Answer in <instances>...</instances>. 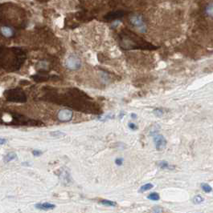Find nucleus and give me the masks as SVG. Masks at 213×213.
Masks as SVG:
<instances>
[{"mask_svg": "<svg viewBox=\"0 0 213 213\" xmlns=\"http://www.w3.org/2000/svg\"><path fill=\"white\" fill-rule=\"evenodd\" d=\"M131 115H132V117H133V120H134V119H136V118H137V115H134V114H132Z\"/></svg>", "mask_w": 213, "mask_h": 213, "instance_id": "nucleus-23", "label": "nucleus"}, {"mask_svg": "<svg viewBox=\"0 0 213 213\" xmlns=\"http://www.w3.org/2000/svg\"><path fill=\"white\" fill-rule=\"evenodd\" d=\"M124 15H126V12L123 10H117V11H113V12H109L105 15V19L109 21L116 20L118 19L123 17Z\"/></svg>", "mask_w": 213, "mask_h": 213, "instance_id": "nucleus-4", "label": "nucleus"}, {"mask_svg": "<svg viewBox=\"0 0 213 213\" xmlns=\"http://www.w3.org/2000/svg\"><path fill=\"white\" fill-rule=\"evenodd\" d=\"M7 142V140L6 139H3V138H0V144H5Z\"/></svg>", "mask_w": 213, "mask_h": 213, "instance_id": "nucleus-22", "label": "nucleus"}, {"mask_svg": "<svg viewBox=\"0 0 213 213\" xmlns=\"http://www.w3.org/2000/svg\"><path fill=\"white\" fill-rule=\"evenodd\" d=\"M120 44L125 50H155L157 47L132 31L125 30L120 36Z\"/></svg>", "mask_w": 213, "mask_h": 213, "instance_id": "nucleus-1", "label": "nucleus"}, {"mask_svg": "<svg viewBox=\"0 0 213 213\" xmlns=\"http://www.w3.org/2000/svg\"><path fill=\"white\" fill-rule=\"evenodd\" d=\"M203 201V198L202 196H199V195H197V196H196L193 198V202L196 203V204L202 203Z\"/></svg>", "mask_w": 213, "mask_h": 213, "instance_id": "nucleus-17", "label": "nucleus"}, {"mask_svg": "<svg viewBox=\"0 0 213 213\" xmlns=\"http://www.w3.org/2000/svg\"><path fill=\"white\" fill-rule=\"evenodd\" d=\"M206 12L207 14H208L209 16H213V3H210L206 8Z\"/></svg>", "mask_w": 213, "mask_h": 213, "instance_id": "nucleus-15", "label": "nucleus"}, {"mask_svg": "<svg viewBox=\"0 0 213 213\" xmlns=\"http://www.w3.org/2000/svg\"><path fill=\"white\" fill-rule=\"evenodd\" d=\"M66 66L69 69L74 70V69L78 68L80 66V61L76 57L71 56L66 61Z\"/></svg>", "mask_w": 213, "mask_h": 213, "instance_id": "nucleus-5", "label": "nucleus"}, {"mask_svg": "<svg viewBox=\"0 0 213 213\" xmlns=\"http://www.w3.org/2000/svg\"><path fill=\"white\" fill-rule=\"evenodd\" d=\"M212 191H213V188H212Z\"/></svg>", "mask_w": 213, "mask_h": 213, "instance_id": "nucleus-24", "label": "nucleus"}, {"mask_svg": "<svg viewBox=\"0 0 213 213\" xmlns=\"http://www.w3.org/2000/svg\"><path fill=\"white\" fill-rule=\"evenodd\" d=\"M130 23L133 25V27H137L139 31H144L146 29V26L144 24L143 19L139 14H135L129 19Z\"/></svg>", "mask_w": 213, "mask_h": 213, "instance_id": "nucleus-2", "label": "nucleus"}, {"mask_svg": "<svg viewBox=\"0 0 213 213\" xmlns=\"http://www.w3.org/2000/svg\"><path fill=\"white\" fill-rule=\"evenodd\" d=\"M33 155H35V156H39V155H40L42 154V151H37V150H35V151H33Z\"/></svg>", "mask_w": 213, "mask_h": 213, "instance_id": "nucleus-21", "label": "nucleus"}, {"mask_svg": "<svg viewBox=\"0 0 213 213\" xmlns=\"http://www.w3.org/2000/svg\"><path fill=\"white\" fill-rule=\"evenodd\" d=\"M157 165L162 169H173L174 168V166H171V165L169 164V163H167V161H158L157 162Z\"/></svg>", "mask_w": 213, "mask_h": 213, "instance_id": "nucleus-8", "label": "nucleus"}, {"mask_svg": "<svg viewBox=\"0 0 213 213\" xmlns=\"http://www.w3.org/2000/svg\"><path fill=\"white\" fill-rule=\"evenodd\" d=\"M201 188H202L203 191L204 192L210 193L212 192V187L209 185V184H207V183H202L201 184Z\"/></svg>", "mask_w": 213, "mask_h": 213, "instance_id": "nucleus-11", "label": "nucleus"}, {"mask_svg": "<svg viewBox=\"0 0 213 213\" xmlns=\"http://www.w3.org/2000/svg\"><path fill=\"white\" fill-rule=\"evenodd\" d=\"M147 198L148 199H151V200H154V201H157L158 199H160V196L156 192H153V193H150L149 196H147Z\"/></svg>", "mask_w": 213, "mask_h": 213, "instance_id": "nucleus-14", "label": "nucleus"}, {"mask_svg": "<svg viewBox=\"0 0 213 213\" xmlns=\"http://www.w3.org/2000/svg\"><path fill=\"white\" fill-rule=\"evenodd\" d=\"M16 157H17V155L15 152H9L8 154L5 155V157H4V162L8 163V162L11 161V160H14L15 159H16Z\"/></svg>", "mask_w": 213, "mask_h": 213, "instance_id": "nucleus-10", "label": "nucleus"}, {"mask_svg": "<svg viewBox=\"0 0 213 213\" xmlns=\"http://www.w3.org/2000/svg\"><path fill=\"white\" fill-rule=\"evenodd\" d=\"M154 143L155 144V148L158 151H162L166 148L167 146V140L163 135H155L154 136Z\"/></svg>", "mask_w": 213, "mask_h": 213, "instance_id": "nucleus-3", "label": "nucleus"}, {"mask_svg": "<svg viewBox=\"0 0 213 213\" xmlns=\"http://www.w3.org/2000/svg\"><path fill=\"white\" fill-rule=\"evenodd\" d=\"M1 32L6 37H11L12 35V33H13L12 30L10 27H3L1 28Z\"/></svg>", "mask_w": 213, "mask_h": 213, "instance_id": "nucleus-9", "label": "nucleus"}, {"mask_svg": "<svg viewBox=\"0 0 213 213\" xmlns=\"http://www.w3.org/2000/svg\"><path fill=\"white\" fill-rule=\"evenodd\" d=\"M35 208H38V209H42V210L53 209V208H56V205L50 203H42L35 204Z\"/></svg>", "mask_w": 213, "mask_h": 213, "instance_id": "nucleus-7", "label": "nucleus"}, {"mask_svg": "<svg viewBox=\"0 0 213 213\" xmlns=\"http://www.w3.org/2000/svg\"><path fill=\"white\" fill-rule=\"evenodd\" d=\"M101 203L105 206H109V207H115L117 205V203L111 200H108V199H102L101 200Z\"/></svg>", "mask_w": 213, "mask_h": 213, "instance_id": "nucleus-13", "label": "nucleus"}, {"mask_svg": "<svg viewBox=\"0 0 213 213\" xmlns=\"http://www.w3.org/2000/svg\"><path fill=\"white\" fill-rule=\"evenodd\" d=\"M163 111H164V109H163V108H157V109H155L154 111V112L157 116H162L164 114Z\"/></svg>", "mask_w": 213, "mask_h": 213, "instance_id": "nucleus-18", "label": "nucleus"}, {"mask_svg": "<svg viewBox=\"0 0 213 213\" xmlns=\"http://www.w3.org/2000/svg\"><path fill=\"white\" fill-rule=\"evenodd\" d=\"M73 116V112L69 110L60 111L58 114V118L61 121H68Z\"/></svg>", "mask_w": 213, "mask_h": 213, "instance_id": "nucleus-6", "label": "nucleus"}, {"mask_svg": "<svg viewBox=\"0 0 213 213\" xmlns=\"http://www.w3.org/2000/svg\"><path fill=\"white\" fill-rule=\"evenodd\" d=\"M115 163H116V164L117 165H122V163H123V159L122 158H118V159H117L115 160Z\"/></svg>", "mask_w": 213, "mask_h": 213, "instance_id": "nucleus-20", "label": "nucleus"}, {"mask_svg": "<svg viewBox=\"0 0 213 213\" xmlns=\"http://www.w3.org/2000/svg\"><path fill=\"white\" fill-rule=\"evenodd\" d=\"M51 135H53V137H62V136H64V135H65V133H64V132H62V131H56L52 132Z\"/></svg>", "mask_w": 213, "mask_h": 213, "instance_id": "nucleus-16", "label": "nucleus"}, {"mask_svg": "<svg viewBox=\"0 0 213 213\" xmlns=\"http://www.w3.org/2000/svg\"><path fill=\"white\" fill-rule=\"evenodd\" d=\"M153 187H154V185L152 183H147V184L141 187L139 192H147V191L150 190L151 188H153Z\"/></svg>", "mask_w": 213, "mask_h": 213, "instance_id": "nucleus-12", "label": "nucleus"}, {"mask_svg": "<svg viewBox=\"0 0 213 213\" xmlns=\"http://www.w3.org/2000/svg\"><path fill=\"white\" fill-rule=\"evenodd\" d=\"M129 127L131 129V130H136L137 128H138V127H137L136 125L134 124H133V123H129Z\"/></svg>", "mask_w": 213, "mask_h": 213, "instance_id": "nucleus-19", "label": "nucleus"}]
</instances>
